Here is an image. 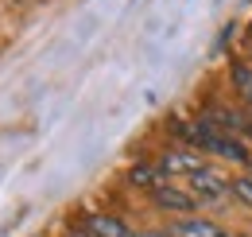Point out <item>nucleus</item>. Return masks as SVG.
<instances>
[{
    "label": "nucleus",
    "instance_id": "obj_2",
    "mask_svg": "<svg viewBox=\"0 0 252 237\" xmlns=\"http://www.w3.org/2000/svg\"><path fill=\"white\" fill-rule=\"evenodd\" d=\"M159 163V171H163V179H171V175H198L202 167H206V159H202V152L198 148H171V152H163L156 159Z\"/></svg>",
    "mask_w": 252,
    "mask_h": 237
},
{
    "label": "nucleus",
    "instance_id": "obj_6",
    "mask_svg": "<svg viewBox=\"0 0 252 237\" xmlns=\"http://www.w3.org/2000/svg\"><path fill=\"white\" fill-rule=\"evenodd\" d=\"M128 183L132 187H144V191H156L159 183H167V179L159 171V163H132L128 167Z\"/></svg>",
    "mask_w": 252,
    "mask_h": 237
},
{
    "label": "nucleus",
    "instance_id": "obj_10",
    "mask_svg": "<svg viewBox=\"0 0 252 237\" xmlns=\"http://www.w3.org/2000/svg\"><path fill=\"white\" fill-rule=\"evenodd\" d=\"M70 237H94V234H90V230H74Z\"/></svg>",
    "mask_w": 252,
    "mask_h": 237
},
{
    "label": "nucleus",
    "instance_id": "obj_7",
    "mask_svg": "<svg viewBox=\"0 0 252 237\" xmlns=\"http://www.w3.org/2000/svg\"><path fill=\"white\" fill-rule=\"evenodd\" d=\"M233 86H237V93L252 105V66H233Z\"/></svg>",
    "mask_w": 252,
    "mask_h": 237
},
{
    "label": "nucleus",
    "instance_id": "obj_9",
    "mask_svg": "<svg viewBox=\"0 0 252 237\" xmlns=\"http://www.w3.org/2000/svg\"><path fill=\"white\" fill-rule=\"evenodd\" d=\"M136 237H171V234H167V230H140Z\"/></svg>",
    "mask_w": 252,
    "mask_h": 237
},
{
    "label": "nucleus",
    "instance_id": "obj_11",
    "mask_svg": "<svg viewBox=\"0 0 252 237\" xmlns=\"http://www.w3.org/2000/svg\"><path fill=\"white\" fill-rule=\"evenodd\" d=\"M237 237H249V234H237Z\"/></svg>",
    "mask_w": 252,
    "mask_h": 237
},
{
    "label": "nucleus",
    "instance_id": "obj_3",
    "mask_svg": "<svg viewBox=\"0 0 252 237\" xmlns=\"http://www.w3.org/2000/svg\"><path fill=\"white\" fill-rule=\"evenodd\" d=\"M152 195V202L159 210H167V214H190V210L198 206V198L190 195L187 187H175V183H159L156 191H148Z\"/></svg>",
    "mask_w": 252,
    "mask_h": 237
},
{
    "label": "nucleus",
    "instance_id": "obj_4",
    "mask_svg": "<svg viewBox=\"0 0 252 237\" xmlns=\"http://www.w3.org/2000/svg\"><path fill=\"white\" fill-rule=\"evenodd\" d=\"M167 234L171 237H229L218 222H210V218H175V222L167 226Z\"/></svg>",
    "mask_w": 252,
    "mask_h": 237
},
{
    "label": "nucleus",
    "instance_id": "obj_1",
    "mask_svg": "<svg viewBox=\"0 0 252 237\" xmlns=\"http://www.w3.org/2000/svg\"><path fill=\"white\" fill-rule=\"evenodd\" d=\"M229 187H233V179L225 175V171H218V167H210V163L198 175H190V195L198 202H218V198L229 195Z\"/></svg>",
    "mask_w": 252,
    "mask_h": 237
},
{
    "label": "nucleus",
    "instance_id": "obj_8",
    "mask_svg": "<svg viewBox=\"0 0 252 237\" xmlns=\"http://www.w3.org/2000/svg\"><path fill=\"white\" fill-rule=\"evenodd\" d=\"M229 195H233L237 202H245V206L252 210V171H249V175H237V179H233V187H229Z\"/></svg>",
    "mask_w": 252,
    "mask_h": 237
},
{
    "label": "nucleus",
    "instance_id": "obj_5",
    "mask_svg": "<svg viewBox=\"0 0 252 237\" xmlns=\"http://www.w3.org/2000/svg\"><path fill=\"white\" fill-rule=\"evenodd\" d=\"M82 230H90L94 237H136L125 222L113 218V214H90V218L82 222Z\"/></svg>",
    "mask_w": 252,
    "mask_h": 237
}]
</instances>
